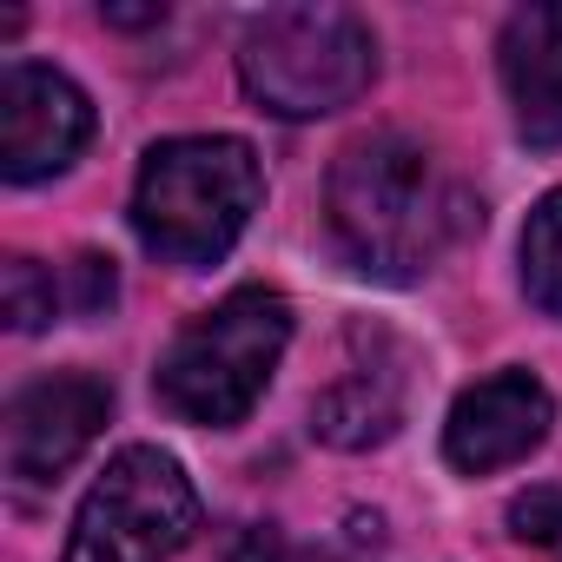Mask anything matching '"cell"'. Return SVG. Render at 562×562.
I'll return each instance as SVG.
<instances>
[{"label": "cell", "mask_w": 562, "mask_h": 562, "mask_svg": "<svg viewBox=\"0 0 562 562\" xmlns=\"http://www.w3.org/2000/svg\"><path fill=\"white\" fill-rule=\"evenodd\" d=\"M199 529V490L179 470V457L153 443H126L100 483L87 490L67 562H172Z\"/></svg>", "instance_id": "obj_5"}, {"label": "cell", "mask_w": 562, "mask_h": 562, "mask_svg": "<svg viewBox=\"0 0 562 562\" xmlns=\"http://www.w3.org/2000/svg\"><path fill=\"white\" fill-rule=\"evenodd\" d=\"M285 345H292V305L265 285H238L172 338L159 364V404L186 424L232 430L265 397Z\"/></svg>", "instance_id": "obj_3"}, {"label": "cell", "mask_w": 562, "mask_h": 562, "mask_svg": "<svg viewBox=\"0 0 562 562\" xmlns=\"http://www.w3.org/2000/svg\"><path fill=\"white\" fill-rule=\"evenodd\" d=\"M555 424V397L542 378L529 371H496L483 384H470L457 404H450V424H443V457L463 470V476H490V470H509L522 463Z\"/></svg>", "instance_id": "obj_8"}, {"label": "cell", "mask_w": 562, "mask_h": 562, "mask_svg": "<svg viewBox=\"0 0 562 562\" xmlns=\"http://www.w3.org/2000/svg\"><path fill=\"white\" fill-rule=\"evenodd\" d=\"M476 218L470 186L411 133H364L331 166V232L358 271L391 285L424 278Z\"/></svg>", "instance_id": "obj_1"}, {"label": "cell", "mask_w": 562, "mask_h": 562, "mask_svg": "<svg viewBox=\"0 0 562 562\" xmlns=\"http://www.w3.org/2000/svg\"><path fill=\"white\" fill-rule=\"evenodd\" d=\"M509 536L516 542H536L549 555H562V483H536L509 503Z\"/></svg>", "instance_id": "obj_13"}, {"label": "cell", "mask_w": 562, "mask_h": 562, "mask_svg": "<svg viewBox=\"0 0 562 562\" xmlns=\"http://www.w3.org/2000/svg\"><path fill=\"white\" fill-rule=\"evenodd\" d=\"M496 60L516 133L529 146H562V8H516Z\"/></svg>", "instance_id": "obj_9"}, {"label": "cell", "mask_w": 562, "mask_h": 562, "mask_svg": "<svg viewBox=\"0 0 562 562\" xmlns=\"http://www.w3.org/2000/svg\"><path fill=\"white\" fill-rule=\"evenodd\" d=\"M113 417V384L93 371H54L34 378L8 397V476L14 483H54L67 463L87 457V443L100 437V424Z\"/></svg>", "instance_id": "obj_6"}, {"label": "cell", "mask_w": 562, "mask_h": 562, "mask_svg": "<svg viewBox=\"0 0 562 562\" xmlns=\"http://www.w3.org/2000/svg\"><path fill=\"white\" fill-rule=\"evenodd\" d=\"M87 139H93V106L67 74L34 60H14L0 74V172L14 186L67 172Z\"/></svg>", "instance_id": "obj_7"}, {"label": "cell", "mask_w": 562, "mask_h": 562, "mask_svg": "<svg viewBox=\"0 0 562 562\" xmlns=\"http://www.w3.org/2000/svg\"><path fill=\"white\" fill-rule=\"evenodd\" d=\"M100 21L106 27H153V21H166V8H100Z\"/></svg>", "instance_id": "obj_15"}, {"label": "cell", "mask_w": 562, "mask_h": 562, "mask_svg": "<svg viewBox=\"0 0 562 562\" xmlns=\"http://www.w3.org/2000/svg\"><path fill=\"white\" fill-rule=\"evenodd\" d=\"M404 417V384L397 371H345L318 404H312V430L338 450H371L397 430Z\"/></svg>", "instance_id": "obj_10"}, {"label": "cell", "mask_w": 562, "mask_h": 562, "mask_svg": "<svg viewBox=\"0 0 562 562\" xmlns=\"http://www.w3.org/2000/svg\"><path fill=\"white\" fill-rule=\"evenodd\" d=\"M522 292L549 312V318H562V186L529 212V225H522Z\"/></svg>", "instance_id": "obj_11"}, {"label": "cell", "mask_w": 562, "mask_h": 562, "mask_svg": "<svg viewBox=\"0 0 562 562\" xmlns=\"http://www.w3.org/2000/svg\"><path fill=\"white\" fill-rule=\"evenodd\" d=\"M258 192H265V172L245 139H232V133L159 139L139 159L133 232L159 265L199 271L238 245V232L258 212Z\"/></svg>", "instance_id": "obj_2"}, {"label": "cell", "mask_w": 562, "mask_h": 562, "mask_svg": "<svg viewBox=\"0 0 562 562\" xmlns=\"http://www.w3.org/2000/svg\"><path fill=\"white\" fill-rule=\"evenodd\" d=\"M67 278H74V312H106V305H113V258L80 251V258L67 265Z\"/></svg>", "instance_id": "obj_14"}, {"label": "cell", "mask_w": 562, "mask_h": 562, "mask_svg": "<svg viewBox=\"0 0 562 562\" xmlns=\"http://www.w3.org/2000/svg\"><path fill=\"white\" fill-rule=\"evenodd\" d=\"M378 74V41L351 8H265L238 41L245 93L278 120H318L351 106Z\"/></svg>", "instance_id": "obj_4"}, {"label": "cell", "mask_w": 562, "mask_h": 562, "mask_svg": "<svg viewBox=\"0 0 562 562\" xmlns=\"http://www.w3.org/2000/svg\"><path fill=\"white\" fill-rule=\"evenodd\" d=\"M60 305H67V299H60L54 271H47L41 258H8V271H0V312H8L14 331H41V325H54Z\"/></svg>", "instance_id": "obj_12"}]
</instances>
